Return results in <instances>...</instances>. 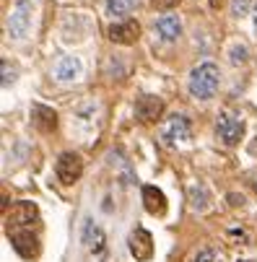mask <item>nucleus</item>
<instances>
[{"mask_svg": "<svg viewBox=\"0 0 257 262\" xmlns=\"http://www.w3.org/2000/svg\"><path fill=\"white\" fill-rule=\"evenodd\" d=\"M221 86V70L213 62H203L190 73V94L195 99H210Z\"/></svg>", "mask_w": 257, "mask_h": 262, "instance_id": "nucleus-1", "label": "nucleus"}, {"mask_svg": "<svg viewBox=\"0 0 257 262\" xmlns=\"http://www.w3.org/2000/svg\"><path fill=\"white\" fill-rule=\"evenodd\" d=\"M216 133L226 145H237L242 140V135H244V122H242L239 115L224 112V115L218 117V122H216Z\"/></svg>", "mask_w": 257, "mask_h": 262, "instance_id": "nucleus-2", "label": "nucleus"}, {"mask_svg": "<svg viewBox=\"0 0 257 262\" xmlns=\"http://www.w3.org/2000/svg\"><path fill=\"white\" fill-rule=\"evenodd\" d=\"M55 174H57V179L62 182V184H76L78 179H81V174H83V161H81V156L78 154H62L60 159H57V164H55Z\"/></svg>", "mask_w": 257, "mask_h": 262, "instance_id": "nucleus-3", "label": "nucleus"}, {"mask_svg": "<svg viewBox=\"0 0 257 262\" xmlns=\"http://www.w3.org/2000/svg\"><path fill=\"white\" fill-rule=\"evenodd\" d=\"M164 112V101L159 96H140L135 101V117L140 122H154L159 120V115Z\"/></svg>", "mask_w": 257, "mask_h": 262, "instance_id": "nucleus-4", "label": "nucleus"}, {"mask_svg": "<svg viewBox=\"0 0 257 262\" xmlns=\"http://www.w3.org/2000/svg\"><path fill=\"white\" fill-rule=\"evenodd\" d=\"M11 242H13V249H16L24 259H31V257L39 254V242H36V236H34L29 229L13 231V234H11Z\"/></svg>", "mask_w": 257, "mask_h": 262, "instance_id": "nucleus-5", "label": "nucleus"}, {"mask_svg": "<svg viewBox=\"0 0 257 262\" xmlns=\"http://www.w3.org/2000/svg\"><path fill=\"white\" fill-rule=\"evenodd\" d=\"M29 21H31V3L29 0H21L16 6V11L11 13V21H8L11 36H24L29 31Z\"/></svg>", "mask_w": 257, "mask_h": 262, "instance_id": "nucleus-6", "label": "nucleus"}, {"mask_svg": "<svg viewBox=\"0 0 257 262\" xmlns=\"http://www.w3.org/2000/svg\"><path fill=\"white\" fill-rule=\"evenodd\" d=\"M130 252L135 259H148L154 254V239L145 229H135L130 234Z\"/></svg>", "mask_w": 257, "mask_h": 262, "instance_id": "nucleus-7", "label": "nucleus"}, {"mask_svg": "<svg viewBox=\"0 0 257 262\" xmlns=\"http://www.w3.org/2000/svg\"><path fill=\"white\" fill-rule=\"evenodd\" d=\"M143 205H145V210H148L151 215H164L166 213V198L154 184L143 187Z\"/></svg>", "mask_w": 257, "mask_h": 262, "instance_id": "nucleus-8", "label": "nucleus"}, {"mask_svg": "<svg viewBox=\"0 0 257 262\" xmlns=\"http://www.w3.org/2000/svg\"><path fill=\"white\" fill-rule=\"evenodd\" d=\"M140 34V26L135 21H125V24H115L109 26V39L117 45H133Z\"/></svg>", "mask_w": 257, "mask_h": 262, "instance_id": "nucleus-9", "label": "nucleus"}, {"mask_svg": "<svg viewBox=\"0 0 257 262\" xmlns=\"http://www.w3.org/2000/svg\"><path fill=\"white\" fill-rule=\"evenodd\" d=\"M156 31H159V36H161L164 42H174L177 36L182 34V21L174 13H166V16H161L156 21Z\"/></svg>", "mask_w": 257, "mask_h": 262, "instance_id": "nucleus-10", "label": "nucleus"}, {"mask_svg": "<svg viewBox=\"0 0 257 262\" xmlns=\"http://www.w3.org/2000/svg\"><path fill=\"white\" fill-rule=\"evenodd\" d=\"M164 138L166 140H187L190 138V120L182 115H174L164 130Z\"/></svg>", "mask_w": 257, "mask_h": 262, "instance_id": "nucleus-11", "label": "nucleus"}, {"mask_svg": "<svg viewBox=\"0 0 257 262\" xmlns=\"http://www.w3.org/2000/svg\"><path fill=\"white\" fill-rule=\"evenodd\" d=\"M31 120L42 133H52L57 127V115L50 106H42V104H34V117Z\"/></svg>", "mask_w": 257, "mask_h": 262, "instance_id": "nucleus-12", "label": "nucleus"}, {"mask_svg": "<svg viewBox=\"0 0 257 262\" xmlns=\"http://www.w3.org/2000/svg\"><path fill=\"white\" fill-rule=\"evenodd\" d=\"M81 76V65L76 57H62L57 65H55V78L57 81H76Z\"/></svg>", "mask_w": 257, "mask_h": 262, "instance_id": "nucleus-13", "label": "nucleus"}, {"mask_svg": "<svg viewBox=\"0 0 257 262\" xmlns=\"http://www.w3.org/2000/svg\"><path fill=\"white\" fill-rule=\"evenodd\" d=\"M187 195H190V203H192L195 210H205L208 208V190L203 184H192L187 190Z\"/></svg>", "mask_w": 257, "mask_h": 262, "instance_id": "nucleus-14", "label": "nucleus"}, {"mask_svg": "<svg viewBox=\"0 0 257 262\" xmlns=\"http://www.w3.org/2000/svg\"><path fill=\"white\" fill-rule=\"evenodd\" d=\"M135 8V0H106L109 16H130Z\"/></svg>", "mask_w": 257, "mask_h": 262, "instance_id": "nucleus-15", "label": "nucleus"}, {"mask_svg": "<svg viewBox=\"0 0 257 262\" xmlns=\"http://www.w3.org/2000/svg\"><path fill=\"white\" fill-rule=\"evenodd\" d=\"M86 242H89V247H91L94 252H101V244H104V239H101V231L94 226L91 221H89V226H86Z\"/></svg>", "mask_w": 257, "mask_h": 262, "instance_id": "nucleus-16", "label": "nucleus"}, {"mask_svg": "<svg viewBox=\"0 0 257 262\" xmlns=\"http://www.w3.org/2000/svg\"><path fill=\"white\" fill-rule=\"evenodd\" d=\"M192 262H226V259H224V254H221V252H216V249H203Z\"/></svg>", "mask_w": 257, "mask_h": 262, "instance_id": "nucleus-17", "label": "nucleus"}, {"mask_svg": "<svg viewBox=\"0 0 257 262\" xmlns=\"http://www.w3.org/2000/svg\"><path fill=\"white\" fill-rule=\"evenodd\" d=\"M247 55H249V52H247V47H234V50L229 52V60H231L234 65H239V62H244V60H247Z\"/></svg>", "mask_w": 257, "mask_h": 262, "instance_id": "nucleus-18", "label": "nucleus"}, {"mask_svg": "<svg viewBox=\"0 0 257 262\" xmlns=\"http://www.w3.org/2000/svg\"><path fill=\"white\" fill-rule=\"evenodd\" d=\"M247 6H249V0H234V16H244Z\"/></svg>", "mask_w": 257, "mask_h": 262, "instance_id": "nucleus-19", "label": "nucleus"}, {"mask_svg": "<svg viewBox=\"0 0 257 262\" xmlns=\"http://www.w3.org/2000/svg\"><path fill=\"white\" fill-rule=\"evenodd\" d=\"M229 200H231V205H242V203H244L242 195H239V198H237V195H229Z\"/></svg>", "mask_w": 257, "mask_h": 262, "instance_id": "nucleus-20", "label": "nucleus"}, {"mask_svg": "<svg viewBox=\"0 0 257 262\" xmlns=\"http://www.w3.org/2000/svg\"><path fill=\"white\" fill-rule=\"evenodd\" d=\"M172 3H177V0H154V6H172Z\"/></svg>", "mask_w": 257, "mask_h": 262, "instance_id": "nucleus-21", "label": "nucleus"}, {"mask_svg": "<svg viewBox=\"0 0 257 262\" xmlns=\"http://www.w3.org/2000/svg\"><path fill=\"white\" fill-rule=\"evenodd\" d=\"M224 6V0H210V8H221Z\"/></svg>", "mask_w": 257, "mask_h": 262, "instance_id": "nucleus-22", "label": "nucleus"}, {"mask_svg": "<svg viewBox=\"0 0 257 262\" xmlns=\"http://www.w3.org/2000/svg\"><path fill=\"white\" fill-rule=\"evenodd\" d=\"M254 26H257V6H254Z\"/></svg>", "mask_w": 257, "mask_h": 262, "instance_id": "nucleus-23", "label": "nucleus"}]
</instances>
